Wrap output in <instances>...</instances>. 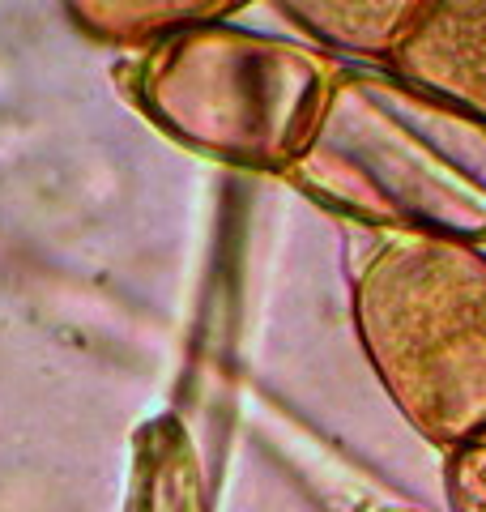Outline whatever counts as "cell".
<instances>
[{
    "label": "cell",
    "mask_w": 486,
    "mask_h": 512,
    "mask_svg": "<svg viewBox=\"0 0 486 512\" xmlns=\"http://www.w3.org/2000/svg\"><path fill=\"white\" fill-rule=\"evenodd\" d=\"M282 180L380 235L486 244V120L388 64H342Z\"/></svg>",
    "instance_id": "6da1fadb"
},
{
    "label": "cell",
    "mask_w": 486,
    "mask_h": 512,
    "mask_svg": "<svg viewBox=\"0 0 486 512\" xmlns=\"http://www.w3.org/2000/svg\"><path fill=\"white\" fill-rule=\"evenodd\" d=\"M363 359L397 414L452 453L486 431V252L465 239L380 235L350 282Z\"/></svg>",
    "instance_id": "7a4b0ae2"
},
{
    "label": "cell",
    "mask_w": 486,
    "mask_h": 512,
    "mask_svg": "<svg viewBox=\"0 0 486 512\" xmlns=\"http://www.w3.org/2000/svg\"><path fill=\"white\" fill-rule=\"evenodd\" d=\"M342 64L312 43L209 22L124 56L116 77L124 99L184 150L282 175Z\"/></svg>",
    "instance_id": "3957f363"
},
{
    "label": "cell",
    "mask_w": 486,
    "mask_h": 512,
    "mask_svg": "<svg viewBox=\"0 0 486 512\" xmlns=\"http://www.w3.org/2000/svg\"><path fill=\"white\" fill-rule=\"evenodd\" d=\"M388 69L486 120V0H431Z\"/></svg>",
    "instance_id": "277c9868"
},
{
    "label": "cell",
    "mask_w": 486,
    "mask_h": 512,
    "mask_svg": "<svg viewBox=\"0 0 486 512\" xmlns=\"http://www.w3.org/2000/svg\"><path fill=\"white\" fill-rule=\"evenodd\" d=\"M299 35L346 64H388L431 0H265Z\"/></svg>",
    "instance_id": "5b68a950"
},
{
    "label": "cell",
    "mask_w": 486,
    "mask_h": 512,
    "mask_svg": "<svg viewBox=\"0 0 486 512\" xmlns=\"http://www.w3.org/2000/svg\"><path fill=\"white\" fill-rule=\"evenodd\" d=\"M69 22L111 52H145L209 22H231L252 0H60Z\"/></svg>",
    "instance_id": "8992f818"
},
{
    "label": "cell",
    "mask_w": 486,
    "mask_h": 512,
    "mask_svg": "<svg viewBox=\"0 0 486 512\" xmlns=\"http://www.w3.org/2000/svg\"><path fill=\"white\" fill-rule=\"evenodd\" d=\"M124 512H201L197 457L175 419H158L141 436L133 495Z\"/></svg>",
    "instance_id": "52a82bcc"
},
{
    "label": "cell",
    "mask_w": 486,
    "mask_h": 512,
    "mask_svg": "<svg viewBox=\"0 0 486 512\" xmlns=\"http://www.w3.org/2000/svg\"><path fill=\"white\" fill-rule=\"evenodd\" d=\"M444 495L452 512H486V431L444 453Z\"/></svg>",
    "instance_id": "ba28073f"
}]
</instances>
